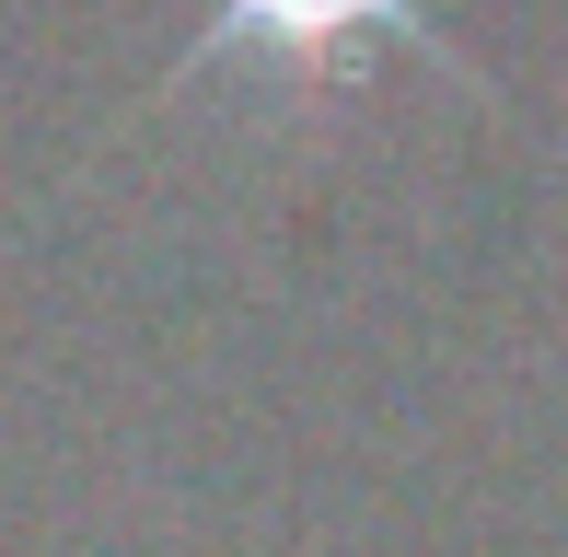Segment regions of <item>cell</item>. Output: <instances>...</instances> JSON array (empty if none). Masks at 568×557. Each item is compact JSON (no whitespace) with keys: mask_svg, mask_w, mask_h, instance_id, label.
<instances>
[{"mask_svg":"<svg viewBox=\"0 0 568 557\" xmlns=\"http://www.w3.org/2000/svg\"><path fill=\"white\" fill-rule=\"evenodd\" d=\"M383 0H232V36H267V47H325V36H359Z\"/></svg>","mask_w":568,"mask_h":557,"instance_id":"6da1fadb","label":"cell"}]
</instances>
